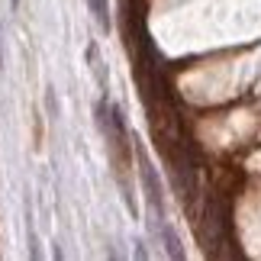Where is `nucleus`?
Here are the masks:
<instances>
[{"label": "nucleus", "mask_w": 261, "mask_h": 261, "mask_svg": "<svg viewBox=\"0 0 261 261\" xmlns=\"http://www.w3.org/2000/svg\"><path fill=\"white\" fill-rule=\"evenodd\" d=\"M87 7H90V13L97 16L100 29H110V0H87Z\"/></svg>", "instance_id": "obj_1"}, {"label": "nucleus", "mask_w": 261, "mask_h": 261, "mask_svg": "<svg viewBox=\"0 0 261 261\" xmlns=\"http://www.w3.org/2000/svg\"><path fill=\"white\" fill-rule=\"evenodd\" d=\"M0 71H4V42H0Z\"/></svg>", "instance_id": "obj_2"}, {"label": "nucleus", "mask_w": 261, "mask_h": 261, "mask_svg": "<svg viewBox=\"0 0 261 261\" xmlns=\"http://www.w3.org/2000/svg\"><path fill=\"white\" fill-rule=\"evenodd\" d=\"M10 4H13V7H19V0H10Z\"/></svg>", "instance_id": "obj_3"}]
</instances>
